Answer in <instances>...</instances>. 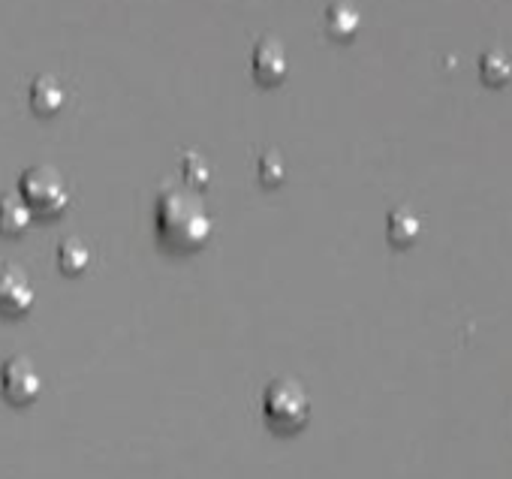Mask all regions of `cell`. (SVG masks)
<instances>
[{
    "label": "cell",
    "instance_id": "obj_13",
    "mask_svg": "<svg viewBox=\"0 0 512 479\" xmlns=\"http://www.w3.org/2000/svg\"><path fill=\"white\" fill-rule=\"evenodd\" d=\"M181 175H184V181H187L190 190H202V187L211 184V166H208L205 157L196 154V151H187V154L181 157Z\"/></svg>",
    "mask_w": 512,
    "mask_h": 479
},
{
    "label": "cell",
    "instance_id": "obj_5",
    "mask_svg": "<svg viewBox=\"0 0 512 479\" xmlns=\"http://www.w3.org/2000/svg\"><path fill=\"white\" fill-rule=\"evenodd\" d=\"M37 302V290L22 266L4 263L0 266V314L25 317Z\"/></svg>",
    "mask_w": 512,
    "mask_h": 479
},
{
    "label": "cell",
    "instance_id": "obj_1",
    "mask_svg": "<svg viewBox=\"0 0 512 479\" xmlns=\"http://www.w3.org/2000/svg\"><path fill=\"white\" fill-rule=\"evenodd\" d=\"M154 226L160 242L175 254H193L214 232L211 214L190 187H166L154 202Z\"/></svg>",
    "mask_w": 512,
    "mask_h": 479
},
{
    "label": "cell",
    "instance_id": "obj_10",
    "mask_svg": "<svg viewBox=\"0 0 512 479\" xmlns=\"http://www.w3.org/2000/svg\"><path fill=\"white\" fill-rule=\"evenodd\" d=\"M419 229H422L419 214L413 208H407V205L392 208L389 217H386V238H389V245H395V248H410L419 238Z\"/></svg>",
    "mask_w": 512,
    "mask_h": 479
},
{
    "label": "cell",
    "instance_id": "obj_8",
    "mask_svg": "<svg viewBox=\"0 0 512 479\" xmlns=\"http://www.w3.org/2000/svg\"><path fill=\"white\" fill-rule=\"evenodd\" d=\"M64 103H67V91L55 76L46 73V76H37L31 82V109L37 115L52 118V115H58L64 109Z\"/></svg>",
    "mask_w": 512,
    "mask_h": 479
},
{
    "label": "cell",
    "instance_id": "obj_2",
    "mask_svg": "<svg viewBox=\"0 0 512 479\" xmlns=\"http://www.w3.org/2000/svg\"><path fill=\"white\" fill-rule=\"evenodd\" d=\"M263 416H266V425L278 434L302 431L311 419V398L305 386L290 377L269 383L263 395Z\"/></svg>",
    "mask_w": 512,
    "mask_h": 479
},
{
    "label": "cell",
    "instance_id": "obj_11",
    "mask_svg": "<svg viewBox=\"0 0 512 479\" xmlns=\"http://www.w3.org/2000/svg\"><path fill=\"white\" fill-rule=\"evenodd\" d=\"M91 257L94 254H91L88 242L79 235H70L58 245V266H61L64 275H82L91 266Z\"/></svg>",
    "mask_w": 512,
    "mask_h": 479
},
{
    "label": "cell",
    "instance_id": "obj_4",
    "mask_svg": "<svg viewBox=\"0 0 512 479\" xmlns=\"http://www.w3.org/2000/svg\"><path fill=\"white\" fill-rule=\"evenodd\" d=\"M0 392H4L10 404H34L43 392V374L37 362L25 353L4 359V365H0Z\"/></svg>",
    "mask_w": 512,
    "mask_h": 479
},
{
    "label": "cell",
    "instance_id": "obj_7",
    "mask_svg": "<svg viewBox=\"0 0 512 479\" xmlns=\"http://www.w3.org/2000/svg\"><path fill=\"white\" fill-rule=\"evenodd\" d=\"M323 22H326V34L332 40H353L362 28V13L350 4V0H335V4L326 7Z\"/></svg>",
    "mask_w": 512,
    "mask_h": 479
},
{
    "label": "cell",
    "instance_id": "obj_14",
    "mask_svg": "<svg viewBox=\"0 0 512 479\" xmlns=\"http://www.w3.org/2000/svg\"><path fill=\"white\" fill-rule=\"evenodd\" d=\"M256 172H260V181L266 187H281L287 181V163L278 151H263L260 163H256Z\"/></svg>",
    "mask_w": 512,
    "mask_h": 479
},
{
    "label": "cell",
    "instance_id": "obj_6",
    "mask_svg": "<svg viewBox=\"0 0 512 479\" xmlns=\"http://www.w3.org/2000/svg\"><path fill=\"white\" fill-rule=\"evenodd\" d=\"M250 70H253L256 82L266 85V88L281 85L290 76V55H287L284 43L278 37H263L260 43L253 46Z\"/></svg>",
    "mask_w": 512,
    "mask_h": 479
},
{
    "label": "cell",
    "instance_id": "obj_9",
    "mask_svg": "<svg viewBox=\"0 0 512 479\" xmlns=\"http://www.w3.org/2000/svg\"><path fill=\"white\" fill-rule=\"evenodd\" d=\"M34 220L31 205L22 199V193H0V235H22Z\"/></svg>",
    "mask_w": 512,
    "mask_h": 479
},
{
    "label": "cell",
    "instance_id": "obj_3",
    "mask_svg": "<svg viewBox=\"0 0 512 479\" xmlns=\"http://www.w3.org/2000/svg\"><path fill=\"white\" fill-rule=\"evenodd\" d=\"M19 193L31 205L34 217H46V220L64 214L67 205H70V187H67L64 175L55 166H46V163L31 166V169L22 172Z\"/></svg>",
    "mask_w": 512,
    "mask_h": 479
},
{
    "label": "cell",
    "instance_id": "obj_12",
    "mask_svg": "<svg viewBox=\"0 0 512 479\" xmlns=\"http://www.w3.org/2000/svg\"><path fill=\"white\" fill-rule=\"evenodd\" d=\"M479 79L491 88H500L512 79V58L500 49H488L479 58Z\"/></svg>",
    "mask_w": 512,
    "mask_h": 479
}]
</instances>
